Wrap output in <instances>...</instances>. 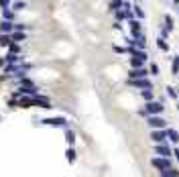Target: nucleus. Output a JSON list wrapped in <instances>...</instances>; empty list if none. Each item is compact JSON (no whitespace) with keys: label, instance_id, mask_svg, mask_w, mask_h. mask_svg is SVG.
I'll list each match as a JSON object with an SVG mask.
<instances>
[{"label":"nucleus","instance_id":"9","mask_svg":"<svg viewBox=\"0 0 179 177\" xmlns=\"http://www.w3.org/2000/svg\"><path fill=\"white\" fill-rule=\"evenodd\" d=\"M67 161H69V163L75 161V151L73 149H67Z\"/></svg>","mask_w":179,"mask_h":177},{"label":"nucleus","instance_id":"1","mask_svg":"<svg viewBox=\"0 0 179 177\" xmlns=\"http://www.w3.org/2000/svg\"><path fill=\"white\" fill-rule=\"evenodd\" d=\"M45 124H51V126H67V122L63 118H47V120H43Z\"/></svg>","mask_w":179,"mask_h":177},{"label":"nucleus","instance_id":"12","mask_svg":"<svg viewBox=\"0 0 179 177\" xmlns=\"http://www.w3.org/2000/svg\"><path fill=\"white\" fill-rule=\"evenodd\" d=\"M151 139H155V141H163V132H153Z\"/></svg>","mask_w":179,"mask_h":177},{"label":"nucleus","instance_id":"15","mask_svg":"<svg viewBox=\"0 0 179 177\" xmlns=\"http://www.w3.org/2000/svg\"><path fill=\"white\" fill-rule=\"evenodd\" d=\"M143 98H144V100H151V98H153V94L149 92V90H144V92H143Z\"/></svg>","mask_w":179,"mask_h":177},{"label":"nucleus","instance_id":"13","mask_svg":"<svg viewBox=\"0 0 179 177\" xmlns=\"http://www.w3.org/2000/svg\"><path fill=\"white\" fill-rule=\"evenodd\" d=\"M12 8H14V10H23V8H24V2H14V4H12Z\"/></svg>","mask_w":179,"mask_h":177},{"label":"nucleus","instance_id":"14","mask_svg":"<svg viewBox=\"0 0 179 177\" xmlns=\"http://www.w3.org/2000/svg\"><path fill=\"white\" fill-rule=\"evenodd\" d=\"M12 39H14V41H19V43H23V41H24V35L16 33V35H12Z\"/></svg>","mask_w":179,"mask_h":177},{"label":"nucleus","instance_id":"2","mask_svg":"<svg viewBox=\"0 0 179 177\" xmlns=\"http://www.w3.org/2000/svg\"><path fill=\"white\" fill-rule=\"evenodd\" d=\"M147 122H149V126H155V128H159V126H165V120L157 118V116H151V118H149Z\"/></svg>","mask_w":179,"mask_h":177},{"label":"nucleus","instance_id":"5","mask_svg":"<svg viewBox=\"0 0 179 177\" xmlns=\"http://www.w3.org/2000/svg\"><path fill=\"white\" fill-rule=\"evenodd\" d=\"M130 86H136V88H149V81L147 80H134V81H130Z\"/></svg>","mask_w":179,"mask_h":177},{"label":"nucleus","instance_id":"3","mask_svg":"<svg viewBox=\"0 0 179 177\" xmlns=\"http://www.w3.org/2000/svg\"><path fill=\"white\" fill-rule=\"evenodd\" d=\"M12 29H14V27H12V23H10V20H6V19H4V23L0 25V31H2V33H10Z\"/></svg>","mask_w":179,"mask_h":177},{"label":"nucleus","instance_id":"6","mask_svg":"<svg viewBox=\"0 0 179 177\" xmlns=\"http://www.w3.org/2000/svg\"><path fill=\"white\" fill-rule=\"evenodd\" d=\"M143 75H147V71L140 69V67H136V69L130 71V77H143Z\"/></svg>","mask_w":179,"mask_h":177},{"label":"nucleus","instance_id":"16","mask_svg":"<svg viewBox=\"0 0 179 177\" xmlns=\"http://www.w3.org/2000/svg\"><path fill=\"white\" fill-rule=\"evenodd\" d=\"M153 163H155L157 167H167V163H165V161H159V159H155V161H153Z\"/></svg>","mask_w":179,"mask_h":177},{"label":"nucleus","instance_id":"11","mask_svg":"<svg viewBox=\"0 0 179 177\" xmlns=\"http://www.w3.org/2000/svg\"><path fill=\"white\" fill-rule=\"evenodd\" d=\"M2 16H4L6 20H10V19H12L14 14H12V10H6V8H4V10H2Z\"/></svg>","mask_w":179,"mask_h":177},{"label":"nucleus","instance_id":"7","mask_svg":"<svg viewBox=\"0 0 179 177\" xmlns=\"http://www.w3.org/2000/svg\"><path fill=\"white\" fill-rule=\"evenodd\" d=\"M130 31H133V35H134V37L138 35V31H140V25L136 23V20H130Z\"/></svg>","mask_w":179,"mask_h":177},{"label":"nucleus","instance_id":"10","mask_svg":"<svg viewBox=\"0 0 179 177\" xmlns=\"http://www.w3.org/2000/svg\"><path fill=\"white\" fill-rule=\"evenodd\" d=\"M10 37H8V35H2V37H0V45H10Z\"/></svg>","mask_w":179,"mask_h":177},{"label":"nucleus","instance_id":"8","mask_svg":"<svg viewBox=\"0 0 179 177\" xmlns=\"http://www.w3.org/2000/svg\"><path fill=\"white\" fill-rule=\"evenodd\" d=\"M65 141L69 142V145H73V141H75V135H73L71 130H67V132H65Z\"/></svg>","mask_w":179,"mask_h":177},{"label":"nucleus","instance_id":"4","mask_svg":"<svg viewBox=\"0 0 179 177\" xmlns=\"http://www.w3.org/2000/svg\"><path fill=\"white\" fill-rule=\"evenodd\" d=\"M147 112H151V114H155V112H161V106H159V104H153V102H149V104H147Z\"/></svg>","mask_w":179,"mask_h":177}]
</instances>
